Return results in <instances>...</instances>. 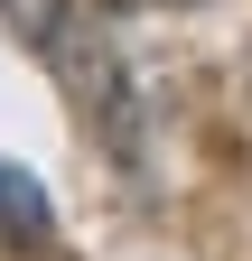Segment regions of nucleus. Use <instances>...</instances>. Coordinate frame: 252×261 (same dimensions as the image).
Listing matches in <instances>:
<instances>
[{"label":"nucleus","mask_w":252,"mask_h":261,"mask_svg":"<svg viewBox=\"0 0 252 261\" xmlns=\"http://www.w3.org/2000/svg\"><path fill=\"white\" fill-rule=\"evenodd\" d=\"M38 56H47L56 93L75 103V121H84L103 149L131 159V149H140V93H131V65H121L112 28L93 19V10H56V19H47V38H38Z\"/></svg>","instance_id":"f257e3e1"},{"label":"nucleus","mask_w":252,"mask_h":261,"mask_svg":"<svg viewBox=\"0 0 252 261\" xmlns=\"http://www.w3.org/2000/svg\"><path fill=\"white\" fill-rule=\"evenodd\" d=\"M47 233H56V215H47L38 177H28V168H0V243H10V252H47Z\"/></svg>","instance_id":"f03ea898"},{"label":"nucleus","mask_w":252,"mask_h":261,"mask_svg":"<svg viewBox=\"0 0 252 261\" xmlns=\"http://www.w3.org/2000/svg\"><path fill=\"white\" fill-rule=\"evenodd\" d=\"M56 10H66V0H0V19H10V28H19L28 47L47 38V19H56Z\"/></svg>","instance_id":"7ed1b4c3"},{"label":"nucleus","mask_w":252,"mask_h":261,"mask_svg":"<svg viewBox=\"0 0 252 261\" xmlns=\"http://www.w3.org/2000/svg\"><path fill=\"white\" fill-rule=\"evenodd\" d=\"M112 10H187V0H112Z\"/></svg>","instance_id":"20e7f679"}]
</instances>
